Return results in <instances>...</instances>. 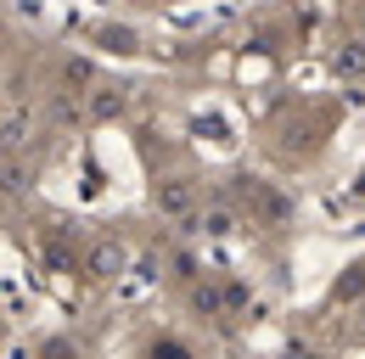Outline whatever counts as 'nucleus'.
I'll list each match as a JSON object with an SVG mask.
<instances>
[{
  "label": "nucleus",
  "mask_w": 365,
  "mask_h": 359,
  "mask_svg": "<svg viewBox=\"0 0 365 359\" xmlns=\"http://www.w3.org/2000/svg\"><path fill=\"white\" fill-rule=\"evenodd\" d=\"M152 208L163 219H180V224H197V180L191 175H158L152 180Z\"/></svg>",
  "instance_id": "nucleus-1"
},
{
  "label": "nucleus",
  "mask_w": 365,
  "mask_h": 359,
  "mask_svg": "<svg viewBox=\"0 0 365 359\" xmlns=\"http://www.w3.org/2000/svg\"><path fill=\"white\" fill-rule=\"evenodd\" d=\"M326 73L337 85H365V28H349L326 45Z\"/></svg>",
  "instance_id": "nucleus-2"
},
{
  "label": "nucleus",
  "mask_w": 365,
  "mask_h": 359,
  "mask_svg": "<svg viewBox=\"0 0 365 359\" xmlns=\"http://www.w3.org/2000/svg\"><path fill=\"white\" fill-rule=\"evenodd\" d=\"M130 118V85L124 79H96L85 95V124H118Z\"/></svg>",
  "instance_id": "nucleus-3"
},
{
  "label": "nucleus",
  "mask_w": 365,
  "mask_h": 359,
  "mask_svg": "<svg viewBox=\"0 0 365 359\" xmlns=\"http://www.w3.org/2000/svg\"><path fill=\"white\" fill-rule=\"evenodd\" d=\"M124 269H130V247L118 241V236H96L91 247H85V275L91 281H124Z\"/></svg>",
  "instance_id": "nucleus-4"
},
{
  "label": "nucleus",
  "mask_w": 365,
  "mask_h": 359,
  "mask_svg": "<svg viewBox=\"0 0 365 359\" xmlns=\"http://www.w3.org/2000/svg\"><path fill=\"white\" fill-rule=\"evenodd\" d=\"M185 303H191V314H202V320H225V281L220 275L191 281L185 286Z\"/></svg>",
  "instance_id": "nucleus-5"
},
{
  "label": "nucleus",
  "mask_w": 365,
  "mask_h": 359,
  "mask_svg": "<svg viewBox=\"0 0 365 359\" xmlns=\"http://www.w3.org/2000/svg\"><path fill=\"white\" fill-rule=\"evenodd\" d=\"M242 219H247V214H242V202H236V197H220V202H208V208L197 214V230L220 241V236H230V230H236Z\"/></svg>",
  "instance_id": "nucleus-6"
},
{
  "label": "nucleus",
  "mask_w": 365,
  "mask_h": 359,
  "mask_svg": "<svg viewBox=\"0 0 365 359\" xmlns=\"http://www.w3.org/2000/svg\"><path fill=\"white\" fill-rule=\"evenodd\" d=\"M91 40L101 45V51H113V56H140V34L130 23H96Z\"/></svg>",
  "instance_id": "nucleus-7"
},
{
  "label": "nucleus",
  "mask_w": 365,
  "mask_h": 359,
  "mask_svg": "<svg viewBox=\"0 0 365 359\" xmlns=\"http://www.w3.org/2000/svg\"><path fill=\"white\" fill-rule=\"evenodd\" d=\"M96 79L101 73H96L91 56H62V68H56V90H73V95H91Z\"/></svg>",
  "instance_id": "nucleus-8"
},
{
  "label": "nucleus",
  "mask_w": 365,
  "mask_h": 359,
  "mask_svg": "<svg viewBox=\"0 0 365 359\" xmlns=\"http://www.w3.org/2000/svg\"><path fill=\"white\" fill-rule=\"evenodd\" d=\"M360 298H365V259H354L331 281V303H360Z\"/></svg>",
  "instance_id": "nucleus-9"
},
{
  "label": "nucleus",
  "mask_w": 365,
  "mask_h": 359,
  "mask_svg": "<svg viewBox=\"0 0 365 359\" xmlns=\"http://www.w3.org/2000/svg\"><path fill=\"white\" fill-rule=\"evenodd\" d=\"M29 135H34V118H23V107L11 101V107H6V152H23Z\"/></svg>",
  "instance_id": "nucleus-10"
},
{
  "label": "nucleus",
  "mask_w": 365,
  "mask_h": 359,
  "mask_svg": "<svg viewBox=\"0 0 365 359\" xmlns=\"http://www.w3.org/2000/svg\"><path fill=\"white\" fill-rule=\"evenodd\" d=\"M34 185V163H23V152H6V197H23Z\"/></svg>",
  "instance_id": "nucleus-11"
},
{
  "label": "nucleus",
  "mask_w": 365,
  "mask_h": 359,
  "mask_svg": "<svg viewBox=\"0 0 365 359\" xmlns=\"http://www.w3.org/2000/svg\"><path fill=\"white\" fill-rule=\"evenodd\" d=\"M146 359H197V348L185 337H152L146 343Z\"/></svg>",
  "instance_id": "nucleus-12"
},
{
  "label": "nucleus",
  "mask_w": 365,
  "mask_h": 359,
  "mask_svg": "<svg viewBox=\"0 0 365 359\" xmlns=\"http://www.w3.org/2000/svg\"><path fill=\"white\" fill-rule=\"evenodd\" d=\"M34 354L40 359H79V343H73V337H40Z\"/></svg>",
  "instance_id": "nucleus-13"
},
{
  "label": "nucleus",
  "mask_w": 365,
  "mask_h": 359,
  "mask_svg": "<svg viewBox=\"0 0 365 359\" xmlns=\"http://www.w3.org/2000/svg\"><path fill=\"white\" fill-rule=\"evenodd\" d=\"M225 281V314H242L247 309V281H236V275H220Z\"/></svg>",
  "instance_id": "nucleus-14"
},
{
  "label": "nucleus",
  "mask_w": 365,
  "mask_h": 359,
  "mask_svg": "<svg viewBox=\"0 0 365 359\" xmlns=\"http://www.w3.org/2000/svg\"><path fill=\"white\" fill-rule=\"evenodd\" d=\"M281 359H331V354H326V348H304V343H292Z\"/></svg>",
  "instance_id": "nucleus-15"
},
{
  "label": "nucleus",
  "mask_w": 365,
  "mask_h": 359,
  "mask_svg": "<svg viewBox=\"0 0 365 359\" xmlns=\"http://www.w3.org/2000/svg\"><path fill=\"white\" fill-rule=\"evenodd\" d=\"M354 28H365V0H354Z\"/></svg>",
  "instance_id": "nucleus-16"
}]
</instances>
